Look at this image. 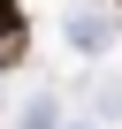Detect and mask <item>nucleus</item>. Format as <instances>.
I'll return each mask as SVG.
<instances>
[{
  "label": "nucleus",
  "instance_id": "obj_1",
  "mask_svg": "<svg viewBox=\"0 0 122 129\" xmlns=\"http://www.w3.org/2000/svg\"><path fill=\"white\" fill-rule=\"evenodd\" d=\"M23 53H31V30H23V8H15V0H0V69H15Z\"/></svg>",
  "mask_w": 122,
  "mask_h": 129
}]
</instances>
